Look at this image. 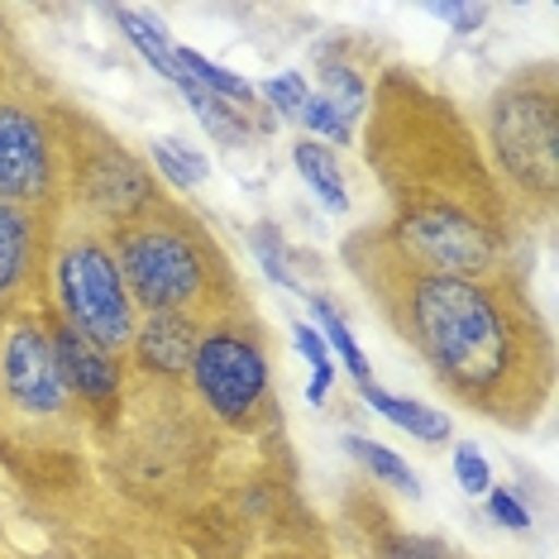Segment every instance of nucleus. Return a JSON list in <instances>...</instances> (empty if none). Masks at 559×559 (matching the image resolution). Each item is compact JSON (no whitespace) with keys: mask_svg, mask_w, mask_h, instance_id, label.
<instances>
[{"mask_svg":"<svg viewBox=\"0 0 559 559\" xmlns=\"http://www.w3.org/2000/svg\"><path fill=\"white\" fill-rule=\"evenodd\" d=\"M402 325L426 364L464 402L507 412L531 378V340L521 316L478 277L412 269L402 277Z\"/></svg>","mask_w":559,"mask_h":559,"instance_id":"f257e3e1","label":"nucleus"},{"mask_svg":"<svg viewBox=\"0 0 559 559\" xmlns=\"http://www.w3.org/2000/svg\"><path fill=\"white\" fill-rule=\"evenodd\" d=\"M58 301L68 316V330L92 340L96 349L116 354L134 345V301L120 277L116 253H106L92 239L62 249L58 259Z\"/></svg>","mask_w":559,"mask_h":559,"instance_id":"f03ea898","label":"nucleus"},{"mask_svg":"<svg viewBox=\"0 0 559 559\" xmlns=\"http://www.w3.org/2000/svg\"><path fill=\"white\" fill-rule=\"evenodd\" d=\"M492 154L526 192L550 197L559 182V116L550 86L521 82L492 100Z\"/></svg>","mask_w":559,"mask_h":559,"instance_id":"7ed1b4c3","label":"nucleus"},{"mask_svg":"<svg viewBox=\"0 0 559 559\" xmlns=\"http://www.w3.org/2000/svg\"><path fill=\"white\" fill-rule=\"evenodd\" d=\"M120 277L130 287V301L154 311H182L206 292V259L182 230L163 225H139L120 235Z\"/></svg>","mask_w":559,"mask_h":559,"instance_id":"20e7f679","label":"nucleus"},{"mask_svg":"<svg viewBox=\"0 0 559 559\" xmlns=\"http://www.w3.org/2000/svg\"><path fill=\"white\" fill-rule=\"evenodd\" d=\"M192 383L215 416L245 421L263 392H269V359H263V349L253 340L215 330V335H201V345H197Z\"/></svg>","mask_w":559,"mask_h":559,"instance_id":"39448f33","label":"nucleus"},{"mask_svg":"<svg viewBox=\"0 0 559 559\" xmlns=\"http://www.w3.org/2000/svg\"><path fill=\"white\" fill-rule=\"evenodd\" d=\"M0 378H5V392L15 397V406L29 416H58L68 406V383H62L53 340L39 325H15L5 335Z\"/></svg>","mask_w":559,"mask_h":559,"instance_id":"423d86ee","label":"nucleus"},{"mask_svg":"<svg viewBox=\"0 0 559 559\" xmlns=\"http://www.w3.org/2000/svg\"><path fill=\"white\" fill-rule=\"evenodd\" d=\"M53 182V148L34 110L0 106V201H39Z\"/></svg>","mask_w":559,"mask_h":559,"instance_id":"0eeeda50","label":"nucleus"},{"mask_svg":"<svg viewBox=\"0 0 559 559\" xmlns=\"http://www.w3.org/2000/svg\"><path fill=\"white\" fill-rule=\"evenodd\" d=\"M53 354H58V368H62L68 392H82V397L96 402V406H106L110 397H116V388H120L116 354L96 349L92 340H82L78 330H68V325L53 335Z\"/></svg>","mask_w":559,"mask_h":559,"instance_id":"6e6552de","label":"nucleus"},{"mask_svg":"<svg viewBox=\"0 0 559 559\" xmlns=\"http://www.w3.org/2000/svg\"><path fill=\"white\" fill-rule=\"evenodd\" d=\"M197 345H201V335L182 311H154L144 325H134L139 359H144V368H154V373H163V378L192 373Z\"/></svg>","mask_w":559,"mask_h":559,"instance_id":"1a4fd4ad","label":"nucleus"},{"mask_svg":"<svg viewBox=\"0 0 559 559\" xmlns=\"http://www.w3.org/2000/svg\"><path fill=\"white\" fill-rule=\"evenodd\" d=\"M82 192L96 201V211H106V215H130V211L144 206L148 182H144V173H139L116 144H106L100 154L86 158V168H82Z\"/></svg>","mask_w":559,"mask_h":559,"instance_id":"9d476101","label":"nucleus"},{"mask_svg":"<svg viewBox=\"0 0 559 559\" xmlns=\"http://www.w3.org/2000/svg\"><path fill=\"white\" fill-rule=\"evenodd\" d=\"M364 392V402L373 406L378 416H388L397 430H406V436H416V440H426V444H440V440H450V416L436 412V406H426V402H412V397H397V392H383L368 378V383H359Z\"/></svg>","mask_w":559,"mask_h":559,"instance_id":"9b49d317","label":"nucleus"},{"mask_svg":"<svg viewBox=\"0 0 559 559\" xmlns=\"http://www.w3.org/2000/svg\"><path fill=\"white\" fill-rule=\"evenodd\" d=\"M292 168L301 173V182H307L330 211H349V187L335 163V148L316 144V139H301V144L292 148Z\"/></svg>","mask_w":559,"mask_h":559,"instance_id":"f8f14e48","label":"nucleus"},{"mask_svg":"<svg viewBox=\"0 0 559 559\" xmlns=\"http://www.w3.org/2000/svg\"><path fill=\"white\" fill-rule=\"evenodd\" d=\"M34 253V215L15 206V201H0V297L20 287L24 269H29Z\"/></svg>","mask_w":559,"mask_h":559,"instance_id":"ddd939ff","label":"nucleus"},{"mask_svg":"<svg viewBox=\"0 0 559 559\" xmlns=\"http://www.w3.org/2000/svg\"><path fill=\"white\" fill-rule=\"evenodd\" d=\"M173 58H177V68H182L187 78H192L197 86H206L211 96H221L225 106H235V100L245 106V100H253V86L245 78H235L230 68H215V62L201 58L197 48H173Z\"/></svg>","mask_w":559,"mask_h":559,"instance_id":"4468645a","label":"nucleus"},{"mask_svg":"<svg viewBox=\"0 0 559 559\" xmlns=\"http://www.w3.org/2000/svg\"><path fill=\"white\" fill-rule=\"evenodd\" d=\"M116 20H120V29L130 34V44L139 48V53L154 62V72H163L168 82H177V72H182V68H177V58H173L168 34H163L148 15H139V10H116Z\"/></svg>","mask_w":559,"mask_h":559,"instance_id":"2eb2a0df","label":"nucleus"},{"mask_svg":"<svg viewBox=\"0 0 559 559\" xmlns=\"http://www.w3.org/2000/svg\"><path fill=\"white\" fill-rule=\"evenodd\" d=\"M345 450L354 454V460H359L368 474L373 478H383L388 488H402V492H421V478L412 474V468L402 464V454H392L388 444H378V440H364V436H349L345 440Z\"/></svg>","mask_w":559,"mask_h":559,"instance_id":"dca6fc26","label":"nucleus"},{"mask_svg":"<svg viewBox=\"0 0 559 559\" xmlns=\"http://www.w3.org/2000/svg\"><path fill=\"white\" fill-rule=\"evenodd\" d=\"M148 148H154V163L163 168V177H168L173 187H201V182H206L211 163L201 158L192 144H182V139H168V134H163V139H154Z\"/></svg>","mask_w":559,"mask_h":559,"instance_id":"f3484780","label":"nucleus"},{"mask_svg":"<svg viewBox=\"0 0 559 559\" xmlns=\"http://www.w3.org/2000/svg\"><path fill=\"white\" fill-rule=\"evenodd\" d=\"M311 311H316V321H321V330H325V340L335 345V354L345 359V368L354 373V383H368V359H364V349L354 345V335H349V325H345V316H340L330 301H321L316 297L311 301Z\"/></svg>","mask_w":559,"mask_h":559,"instance_id":"a211bd4d","label":"nucleus"},{"mask_svg":"<svg viewBox=\"0 0 559 559\" xmlns=\"http://www.w3.org/2000/svg\"><path fill=\"white\" fill-rule=\"evenodd\" d=\"M325 100L354 124V116L364 110V82L354 78L349 68H330V72H325Z\"/></svg>","mask_w":559,"mask_h":559,"instance_id":"6ab92c4d","label":"nucleus"},{"mask_svg":"<svg viewBox=\"0 0 559 559\" xmlns=\"http://www.w3.org/2000/svg\"><path fill=\"white\" fill-rule=\"evenodd\" d=\"M259 96H269L283 116H301V106L311 100V86H307V78L301 72H283V78H269L259 86Z\"/></svg>","mask_w":559,"mask_h":559,"instance_id":"aec40b11","label":"nucleus"},{"mask_svg":"<svg viewBox=\"0 0 559 559\" xmlns=\"http://www.w3.org/2000/svg\"><path fill=\"white\" fill-rule=\"evenodd\" d=\"M301 120H307V130H316V134H325V139H335V144H349L354 139V130H349V120L340 116L335 106H330L325 96H311L307 106H301Z\"/></svg>","mask_w":559,"mask_h":559,"instance_id":"412c9836","label":"nucleus"},{"mask_svg":"<svg viewBox=\"0 0 559 559\" xmlns=\"http://www.w3.org/2000/svg\"><path fill=\"white\" fill-rule=\"evenodd\" d=\"M253 253H259L263 273H269L273 283L297 287V283H292V273H287V249H283V239H277L273 225H259V230H253Z\"/></svg>","mask_w":559,"mask_h":559,"instance_id":"4be33fe9","label":"nucleus"},{"mask_svg":"<svg viewBox=\"0 0 559 559\" xmlns=\"http://www.w3.org/2000/svg\"><path fill=\"white\" fill-rule=\"evenodd\" d=\"M297 349L311 359V368H316V383H311V397L321 402L325 397V388H330V378H335V368H330V354H325V340L316 335L311 325H297Z\"/></svg>","mask_w":559,"mask_h":559,"instance_id":"5701e85b","label":"nucleus"},{"mask_svg":"<svg viewBox=\"0 0 559 559\" xmlns=\"http://www.w3.org/2000/svg\"><path fill=\"white\" fill-rule=\"evenodd\" d=\"M454 474H460L464 492H474V498H483V492L492 488V474H488V460L474 450V444H460L454 450Z\"/></svg>","mask_w":559,"mask_h":559,"instance_id":"b1692460","label":"nucleus"},{"mask_svg":"<svg viewBox=\"0 0 559 559\" xmlns=\"http://www.w3.org/2000/svg\"><path fill=\"white\" fill-rule=\"evenodd\" d=\"M383 559H450L440 540H426V536H392Z\"/></svg>","mask_w":559,"mask_h":559,"instance_id":"393cba45","label":"nucleus"},{"mask_svg":"<svg viewBox=\"0 0 559 559\" xmlns=\"http://www.w3.org/2000/svg\"><path fill=\"white\" fill-rule=\"evenodd\" d=\"M483 498H488V512L492 516H498L502 521V526H512V531H526V507H521L516 498H512V492H502V488H488V492H483Z\"/></svg>","mask_w":559,"mask_h":559,"instance_id":"a878e982","label":"nucleus"},{"mask_svg":"<svg viewBox=\"0 0 559 559\" xmlns=\"http://www.w3.org/2000/svg\"><path fill=\"white\" fill-rule=\"evenodd\" d=\"M436 15L444 20V24H454L460 34H474L483 20H488V10L483 5H436Z\"/></svg>","mask_w":559,"mask_h":559,"instance_id":"bb28decb","label":"nucleus"}]
</instances>
